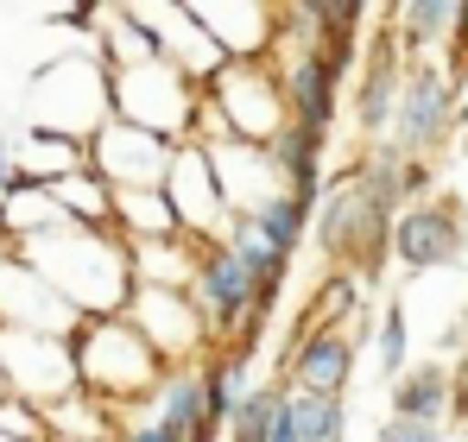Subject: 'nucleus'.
Listing matches in <instances>:
<instances>
[{
	"label": "nucleus",
	"mask_w": 468,
	"mask_h": 442,
	"mask_svg": "<svg viewBox=\"0 0 468 442\" xmlns=\"http://www.w3.org/2000/svg\"><path fill=\"white\" fill-rule=\"evenodd\" d=\"M13 259L26 272H38L51 291L89 316H121L133 297V272H127V247L114 227H82V221H51L26 240H13Z\"/></svg>",
	"instance_id": "f257e3e1"
},
{
	"label": "nucleus",
	"mask_w": 468,
	"mask_h": 442,
	"mask_svg": "<svg viewBox=\"0 0 468 442\" xmlns=\"http://www.w3.org/2000/svg\"><path fill=\"white\" fill-rule=\"evenodd\" d=\"M70 367H77L82 398H95V405L114 411V417L146 411L158 379H165V361L140 342V329H133L127 316H89V322H77V335H70Z\"/></svg>",
	"instance_id": "f03ea898"
},
{
	"label": "nucleus",
	"mask_w": 468,
	"mask_h": 442,
	"mask_svg": "<svg viewBox=\"0 0 468 442\" xmlns=\"http://www.w3.org/2000/svg\"><path fill=\"white\" fill-rule=\"evenodd\" d=\"M190 303L209 329V354L222 348H253L260 342V322L272 316L260 303V285L247 279V266L234 259L222 240H190Z\"/></svg>",
	"instance_id": "7ed1b4c3"
},
{
	"label": "nucleus",
	"mask_w": 468,
	"mask_h": 442,
	"mask_svg": "<svg viewBox=\"0 0 468 442\" xmlns=\"http://www.w3.org/2000/svg\"><path fill=\"white\" fill-rule=\"evenodd\" d=\"M197 108H203V82L165 64V58H133V64H114L108 70V114L140 127V133H158V140H190L197 127Z\"/></svg>",
	"instance_id": "20e7f679"
},
{
	"label": "nucleus",
	"mask_w": 468,
	"mask_h": 442,
	"mask_svg": "<svg viewBox=\"0 0 468 442\" xmlns=\"http://www.w3.org/2000/svg\"><path fill=\"white\" fill-rule=\"evenodd\" d=\"M387 234L392 216L367 196V184L355 171H342L323 196H316V247L335 259V272H355L361 285H374L387 272Z\"/></svg>",
	"instance_id": "39448f33"
},
{
	"label": "nucleus",
	"mask_w": 468,
	"mask_h": 442,
	"mask_svg": "<svg viewBox=\"0 0 468 442\" xmlns=\"http://www.w3.org/2000/svg\"><path fill=\"white\" fill-rule=\"evenodd\" d=\"M203 108L216 114V127L240 140V146H272L292 114H285V89H279V70L266 58L253 64H222V70L203 82Z\"/></svg>",
	"instance_id": "423d86ee"
},
{
	"label": "nucleus",
	"mask_w": 468,
	"mask_h": 442,
	"mask_svg": "<svg viewBox=\"0 0 468 442\" xmlns=\"http://www.w3.org/2000/svg\"><path fill=\"white\" fill-rule=\"evenodd\" d=\"M450 127H456V76L443 70V64H405L387 146L405 164H424L431 152L450 140Z\"/></svg>",
	"instance_id": "0eeeda50"
},
{
	"label": "nucleus",
	"mask_w": 468,
	"mask_h": 442,
	"mask_svg": "<svg viewBox=\"0 0 468 442\" xmlns=\"http://www.w3.org/2000/svg\"><path fill=\"white\" fill-rule=\"evenodd\" d=\"M133 329H140V342L153 348L165 373L177 367H203L209 361V329H203V316H197V303L184 291H153V285H133L127 297V310H121Z\"/></svg>",
	"instance_id": "6e6552de"
},
{
	"label": "nucleus",
	"mask_w": 468,
	"mask_h": 442,
	"mask_svg": "<svg viewBox=\"0 0 468 442\" xmlns=\"http://www.w3.org/2000/svg\"><path fill=\"white\" fill-rule=\"evenodd\" d=\"M387 253L405 272H437V266H456L468 253V216L456 196H424V203H405L392 216Z\"/></svg>",
	"instance_id": "1a4fd4ad"
},
{
	"label": "nucleus",
	"mask_w": 468,
	"mask_h": 442,
	"mask_svg": "<svg viewBox=\"0 0 468 442\" xmlns=\"http://www.w3.org/2000/svg\"><path fill=\"white\" fill-rule=\"evenodd\" d=\"M0 385H6V398H19V405H32V411H51L58 398L77 392L70 342L0 329Z\"/></svg>",
	"instance_id": "9d476101"
},
{
	"label": "nucleus",
	"mask_w": 468,
	"mask_h": 442,
	"mask_svg": "<svg viewBox=\"0 0 468 442\" xmlns=\"http://www.w3.org/2000/svg\"><path fill=\"white\" fill-rule=\"evenodd\" d=\"M165 203H171V221H177V234L184 240H222L229 234V203H222V190H216V171H209V152L197 146V140H177L171 152V171H165V190H158Z\"/></svg>",
	"instance_id": "9b49d317"
},
{
	"label": "nucleus",
	"mask_w": 468,
	"mask_h": 442,
	"mask_svg": "<svg viewBox=\"0 0 468 442\" xmlns=\"http://www.w3.org/2000/svg\"><path fill=\"white\" fill-rule=\"evenodd\" d=\"M171 140H158V133H140V127H127V121H108L82 158H89V171L108 184V190H165V171H171Z\"/></svg>",
	"instance_id": "f8f14e48"
},
{
	"label": "nucleus",
	"mask_w": 468,
	"mask_h": 442,
	"mask_svg": "<svg viewBox=\"0 0 468 442\" xmlns=\"http://www.w3.org/2000/svg\"><path fill=\"white\" fill-rule=\"evenodd\" d=\"M387 19H392V45H399L405 64H437V51H450V64H456L463 0H405Z\"/></svg>",
	"instance_id": "ddd939ff"
},
{
	"label": "nucleus",
	"mask_w": 468,
	"mask_h": 442,
	"mask_svg": "<svg viewBox=\"0 0 468 442\" xmlns=\"http://www.w3.org/2000/svg\"><path fill=\"white\" fill-rule=\"evenodd\" d=\"M355 379V335L329 329V335H304L285 354V385L292 392H316V398H342Z\"/></svg>",
	"instance_id": "4468645a"
},
{
	"label": "nucleus",
	"mask_w": 468,
	"mask_h": 442,
	"mask_svg": "<svg viewBox=\"0 0 468 442\" xmlns=\"http://www.w3.org/2000/svg\"><path fill=\"white\" fill-rule=\"evenodd\" d=\"M209 152V171H216V190L229 203V216H253L260 203L279 196V177L266 164V146H240V140H222V146H203Z\"/></svg>",
	"instance_id": "2eb2a0df"
},
{
	"label": "nucleus",
	"mask_w": 468,
	"mask_h": 442,
	"mask_svg": "<svg viewBox=\"0 0 468 442\" xmlns=\"http://www.w3.org/2000/svg\"><path fill=\"white\" fill-rule=\"evenodd\" d=\"M399 82H405V58H399V45H392V32H387V38H374L367 70H361V89H355V127H361L367 140H387L392 133Z\"/></svg>",
	"instance_id": "dca6fc26"
},
{
	"label": "nucleus",
	"mask_w": 468,
	"mask_h": 442,
	"mask_svg": "<svg viewBox=\"0 0 468 442\" xmlns=\"http://www.w3.org/2000/svg\"><path fill=\"white\" fill-rule=\"evenodd\" d=\"M387 417L443 430V417H450V367H437V361L405 367L399 379H392V411H387Z\"/></svg>",
	"instance_id": "f3484780"
},
{
	"label": "nucleus",
	"mask_w": 468,
	"mask_h": 442,
	"mask_svg": "<svg viewBox=\"0 0 468 442\" xmlns=\"http://www.w3.org/2000/svg\"><path fill=\"white\" fill-rule=\"evenodd\" d=\"M266 164H272V177H279L285 196H298V203H316V196H323V140L285 127V133L266 146Z\"/></svg>",
	"instance_id": "a211bd4d"
},
{
	"label": "nucleus",
	"mask_w": 468,
	"mask_h": 442,
	"mask_svg": "<svg viewBox=\"0 0 468 442\" xmlns=\"http://www.w3.org/2000/svg\"><path fill=\"white\" fill-rule=\"evenodd\" d=\"M285 405H292V437L298 442H348V405L342 398H316V392L285 385Z\"/></svg>",
	"instance_id": "6ab92c4d"
},
{
	"label": "nucleus",
	"mask_w": 468,
	"mask_h": 442,
	"mask_svg": "<svg viewBox=\"0 0 468 442\" xmlns=\"http://www.w3.org/2000/svg\"><path fill=\"white\" fill-rule=\"evenodd\" d=\"M311 216H316V203H298V196H285V190H279L272 203H260L247 221H253V227H260V234L279 247V253H298V247H304V227H311Z\"/></svg>",
	"instance_id": "aec40b11"
},
{
	"label": "nucleus",
	"mask_w": 468,
	"mask_h": 442,
	"mask_svg": "<svg viewBox=\"0 0 468 442\" xmlns=\"http://www.w3.org/2000/svg\"><path fill=\"white\" fill-rule=\"evenodd\" d=\"M272 405H279V385H253V392H240L229 411V424H222V437L229 442H266L272 430Z\"/></svg>",
	"instance_id": "412c9836"
},
{
	"label": "nucleus",
	"mask_w": 468,
	"mask_h": 442,
	"mask_svg": "<svg viewBox=\"0 0 468 442\" xmlns=\"http://www.w3.org/2000/svg\"><path fill=\"white\" fill-rule=\"evenodd\" d=\"M374 348H380V373H387V379H399V373L411 367V316H405V303H387V310H380Z\"/></svg>",
	"instance_id": "4be33fe9"
},
{
	"label": "nucleus",
	"mask_w": 468,
	"mask_h": 442,
	"mask_svg": "<svg viewBox=\"0 0 468 442\" xmlns=\"http://www.w3.org/2000/svg\"><path fill=\"white\" fill-rule=\"evenodd\" d=\"M380 442H443V430H431V424H405V417H387V424H380Z\"/></svg>",
	"instance_id": "5701e85b"
},
{
	"label": "nucleus",
	"mask_w": 468,
	"mask_h": 442,
	"mask_svg": "<svg viewBox=\"0 0 468 442\" xmlns=\"http://www.w3.org/2000/svg\"><path fill=\"white\" fill-rule=\"evenodd\" d=\"M19 177H13V152H6V140H0V190H13Z\"/></svg>",
	"instance_id": "b1692460"
},
{
	"label": "nucleus",
	"mask_w": 468,
	"mask_h": 442,
	"mask_svg": "<svg viewBox=\"0 0 468 442\" xmlns=\"http://www.w3.org/2000/svg\"><path fill=\"white\" fill-rule=\"evenodd\" d=\"M463 158H468V133H463Z\"/></svg>",
	"instance_id": "393cba45"
},
{
	"label": "nucleus",
	"mask_w": 468,
	"mask_h": 442,
	"mask_svg": "<svg viewBox=\"0 0 468 442\" xmlns=\"http://www.w3.org/2000/svg\"><path fill=\"white\" fill-rule=\"evenodd\" d=\"M0 398H6V385H0Z\"/></svg>",
	"instance_id": "a878e982"
},
{
	"label": "nucleus",
	"mask_w": 468,
	"mask_h": 442,
	"mask_svg": "<svg viewBox=\"0 0 468 442\" xmlns=\"http://www.w3.org/2000/svg\"><path fill=\"white\" fill-rule=\"evenodd\" d=\"M0 442H6V437H0Z\"/></svg>",
	"instance_id": "bb28decb"
}]
</instances>
